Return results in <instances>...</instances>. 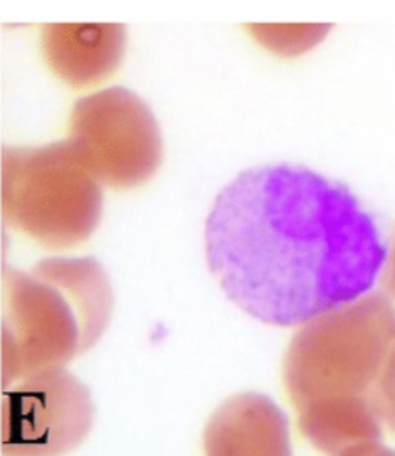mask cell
<instances>
[{"mask_svg": "<svg viewBox=\"0 0 395 456\" xmlns=\"http://www.w3.org/2000/svg\"><path fill=\"white\" fill-rule=\"evenodd\" d=\"M205 244L228 299L279 328L367 296L388 258L374 215L349 186L290 163L247 168L228 183Z\"/></svg>", "mask_w": 395, "mask_h": 456, "instance_id": "obj_1", "label": "cell"}, {"mask_svg": "<svg viewBox=\"0 0 395 456\" xmlns=\"http://www.w3.org/2000/svg\"><path fill=\"white\" fill-rule=\"evenodd\" d=\"M395 333L384 292L367 294L306 324L283 360V381L297 410L335 397L372 395Z\"/></svg>", "mask_w": 395, "mask_h": 456, "instance_id": "obj_2", "label": "cell"}, {"mask_svg": "<svg viewBox=\"0 0 395 456\" xmlns=\"http://www.w3.org/2000/svg\"><path fill=\"white\" fill-rule=\"evenodd\" d=\"M3 213L49 249L86 242L102 216V184L69 140L3 151Z\"/></svg>", "mask_w": 395, "mask_h": 456, "instance_id": "obj_3", "label": "cell"}, {"mask_svg": "<svg viewBox=\"0 0 395 456\" xmlns=\"http://www.w3.org/2000/svg\"><path fill=\"white\" fill-rule=\"evenodd\" d=\"M69 143L102 186L129 190L161 165L163 138L141 97L111 86L79 99L70 113Z\"/></svg>", "mask_w": 395, "mask_h": 456, "instance_id": "obj_4", "label": "cell"}, {"mask_svg": "<svg viewBox=\"0 0 395 456\" xmlns=\"http://www.w3.org/2000/svg\"><path fill=\"white\" fill-rule=\"evenodd\" d=\"M83 322L67 294L36 274L3 269V383L60 369L85 353Z\"/></svg>", "mask_w": 395, "mask_h": 456, "instance_id": "obj_5", "label": "cell"}, {"mask_svg": "<svg viewBox=\"0 0 395 456\" xmlns=\"http://www.w3.org/2000/svg\"><path fill=\"white\" fill-rule=\"evenodd\" d=\"M93 413L88 387L70 372L31 374L3 394V454H67L88 436Z\"/></svg>", "mask_w": 395, "mask_h": 456, "instance_id": "obj_6", "label": "cell"}, {"mask_svg": "<svg viewBox=\"0 0 395 456\" xmlns=\"http://www.w3.org/2000/svg\"><path fill=\"white\" fill-rule=\"evenodd\" d=\"M205 456H294L288 417L265 394L233 395L206 424Z\"/></svg>", "mask_w": 395, "mask_h": 456, "instance_id": "obj_7", "label": "cell"}, {"mask_svg": "<svg viewBox=\"0 0 395 456\" xmlns=\"http://www.w3.org/2000/svg\"><path fill=\"white\" fill-rule=\"evenodd\" d=\"M125 26L61 22L42 29V51L51 70L67 85L85 88L111 77L125 54Z\"/></svg>", "mask_w": 395, "mask_h": 456, "instance_id": "obj_8", "label": "cell"}, {"mask_svg": "<svg viewBox=\"0 0 395 456\" xmlns=\"http://www.w3.org/2000/svg\"><path fill=\"white\" fill-rule=\"evenodd\" d=\"M372 395L335 397L299 410L301 433L326 456H395L383 444Z\"/></svg>", "mask_w": 395, "mask_h": 456, "instance_id": "obj_9", "label": "cell"}, {"mask_svg": "<svg viewBox=\"0 0 395 456\" xmlns=\"http://www.w3.org/2000/svg\"><path fill=\"white\" fill-rule=\"evenodd\" d=\"M33 274L56 283L67 294L83 322L85 349L93 347L113 314V290L102 265L95 258H49Z\"/></svg>", "mask_w": 395, "mask_h": 456, "instance_id": "obj_10", "label": "cell"}, {"mask_svg": "<svg viewBox=\"0 0 395 456\" xmlns=\"http://www.w3.org/2000/svg\"><path fill=\"white\" fill-rule=\"evenodd\" d=\"M333 24H249V35L260 47L279 58H299L318 47L331 33Z\"/></svg>", "mask_w": 395, "mask_h": 456, "instance_id": "obj_11", "label": "cell"}, {"mask_svg": "<svg viewBox=\"0 0 395 456\" xmlns=\"http://www.w3.org/2000/svg\"><path fill=\"white\" fill-rule=\"evenodd\" d=\"M372 399L381 420L395 435V333L386 360L383 363L381 374L374 387Z\"/></svg>", "mask_w": 395, "mask_h": 456, "instance_id": "obj_12", "label": "cell"}, {"mask_svg": "<svg viewBox=\"0 0 395 456\" xmlns=\"http://www.w3.org/2000/svg\"><path fill=\"white\" fill-rule=\"evenodd\" d=\"M383 287H384L386 294L395 297V237H393L391 251H390V256H388V264H386L384 273H383Z\"/></svg>", "mask_w": 395, "mask_h": 456, "instance_id": "obj_13", "label": "cell"}]
</instances>
